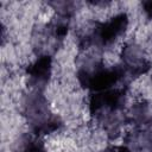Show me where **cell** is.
Returning a JSON list of instances; mask_svg holds the SVG:
<instances>
[{
  "label": "cell",
  "instance_id": "8",
  "mask_svg": "<svg viewBox=\"0 0 152 152\" xmlns=\"http://www.w3.org/2000/svg\"><path fill=\"white\" fill-rule=\"evenodd\" d=\"M129 120L135 125L141 126V128H145L144 126L147 125V122L150 121V112L147 104L137 103L134 107H132L129 113Z\"/></svg>",
  "mask_w": 152,
  "mask_h": 152
},
{
  "label": "cell",
  "instance_id": "6",
  "mask_svg": "<svg viewBox=\"0 0 152 152\" xmlns=\"http://www.w3.org/2000/svg\"><path fill=\"white\" fill-rule=\"evenodd\" d=\"M51 57L49 55H42L27 68L26 71L28 75V82L36 88V90L40 91L49 82L51 75Z\"/></svg>",
  "mask_w": 152,
  "mask_h": 152
},
{
  "label": "cell",
  "instance_id": "3",
  "mask_svg": "<svg viewBox=\"0 0 152 152\" xmlns=\"http://www.w3.org/2000/svg\"><path fill=\"white\" fill-rule=\"evenodd\" d=\"M128 25V18L125 13H120L106 23L96 24L94 30L86 38L87 44L104 48L110 45L119 36H121Z\"/></svg>",
  "mask_w": 152,
  "mask_h": 152
},
{
  "label": "cell",
  "instance_id": "5",
  "mask_svg": "<svg viewBox=\"0 0 152 152\" xmlns=\"http://www.w3.org/2000/svg\"><path fill=\"white\" fill-rule=\"evenodd\" d=\"M121 59L125 72H127L132 77L141 76L146 74L151 68V64L145 57L144 51L139 45L134 43L125 45L121 52Z\"/></svg>",
  "mask_w": 152,
  "mask_h": 152
},
{
  "label": "cell",
  "instance_id": "1",
  "mask_svg": "<svg viewBox=\"0 0 152 152\" xmlns=\"http://www.w3.org/2000/svg\"><path fill=\"white\" fill-rule=\"evenodd\" d=\"M24 114L37 134H49L61 126L59 119L50 110L46 99L39 90L27 95L24 103Z\"/></svg>",
  "mask_w": 152,
  "mask_h": 152
},
{
  "label": "cell",
  "instance_id": "9",
  "mask_svg": "<svg viewBox=\"0 0 152 152\" xmlns=\"http://www.w3.org/2000/svg\"><path fill=\"white\" fill-rule=\"evenodd\" d=\"M20 152H46V150L43 142L38 140H30Z\"/></svg>",
  "mask_w": 152,
  "mask_h": 152
},
{
  "label": "cell",
  "instance_id": "4",
  "mask_svg": "<svg viewBox=\"0 0 152 152\" xmlns=\"http://www.w3.org/2000/svg\"><path fill=\"white\" fill-rule=\"evenodd\" d=\"M125 95V90L120 88H112L94 93L89 101L90 113L97 116H104V114H115L124 107Z\"/></svg>",
  "mask_w": 152,
  "mask_h": 152
},
{
  "label": "cell",
  "instance_id": "2",
  "mask_svg": "<svg viewBox=\"0 0 152 152\" xmlns=\"http://www.w3.org/2000/svg\"><path fill=\"white\" fill-rule=\"evenodd\" d=\"M125 74L122 65L104 66L102 63L94 62L82 66L77 72V78L83 88L99 93L114 88Z\"/></svg>",
  "mask_w": 152,
  "mask_h": 152
},
{
  "label": "cell",
  "instance_id": "11",
  "mask_svg": "<svg viewBox=\"0 0 152 152\" xmlns=\"http://www.w3.org/2000/svg\"><path fill=\"white\" fill-rule=\"evenodd\" d=\"M144 8H145V12H146L147 17L148 18H152V1L144 2Z\"/></svg>",
  "mask_w": 152,
  "mask_h": 152
},
{
  "label": "cell",
  "instance_id": "10",
  "mask_svg": "<svg viewBox=\"0 0 152 152\" xmlns=\"http://www.w3.org/2000/svg\"><path fill=\"white\" fill-rule=\"evenodd\" d=\"M104 152H131L127 146H110Z\"/></svg>",
  "mask_w": 152,
  "mask_h": 152
},
{
  "label": "cell",
  "instance_id": "7",
  "mask_svg": "<svg viewBox=\"0 0 152 152\" xmlns=\"http://www.w3.org/2000/svg\"><path fill=\"white\" fill-rule=\"evenodd\" d=\"M126 142L131 152H152V132L138 128L126 137Z\"/></svg>",
  "mask_w": 152,
  "mask_h": 152
}]
</instances>
